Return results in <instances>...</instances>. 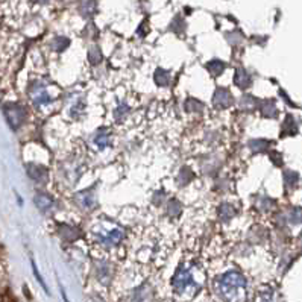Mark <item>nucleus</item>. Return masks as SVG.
I'll list each match as a JSON object with an SVG mask.
<instances>
[{
  "instance_id": "obj_1",
  "label": "nucleus",
  "mask_w": 302,
  "mask_h": 302,
  "mask_svg": "<svg viewBox=\"0 0 302 302\" xmlns=\"http://www.w3.org/2000/svg\"><path fill=\"white\" fill-rule=\"evenodd\" d=\"M245 286H246L245 278L235 272L226 273L222 279L219 281L220 293H222V296L225 299H228L229 302H237L241 298V295H243L241 292L245 290Z\"/></svg>"
},
{
  "instance_id": "obj_3",
  "label": "nucleus",
  "mask_w": 302,
  "mask_h": 302,
  "mask_svg": "<svg viewBox=\"0 0 302 302\" xmlns=\"http://www.w3.org/2000/svg\"><path fill=\"white\" fill-rule=\"evenodd\" d=\"M52 199L47 194H37L35 196V205L41 210V211H47L52 208Z\"/></svg>"
},
{
  "instance_id": "obj_2",
  "label": "nucleus",
  "mask_w": 302,
  "mask_h": 302,
  "mask_svg": "<svg viewBox=\"0 0 302 302\" xmlns=\"http://www.w3.org/2000/svg\"><path fill=\"white\" fill-rule=\"evenodd\" d=\"M6 118L8 122L11 123L12 128H17L20 123L23 122V110L18 108L15 105H11V107H6Z\"/></svg>"
},
{
  "instance_id": "obj_4",
  "label": "nucleus",
  "mask_w": 302,
  "mask_h": 302,
  "mask_svg": "<svg viewBox=\"0 0 302 302\" xmlns=\"http://www.w3.org/2000/svg\"><path fill=\"white\" fill-rule=\"evenodd\" d=\"M96 8V3H94V0H84L82 5H80V9H82V14H91Z\"/></svg>"
}]
</instances>
